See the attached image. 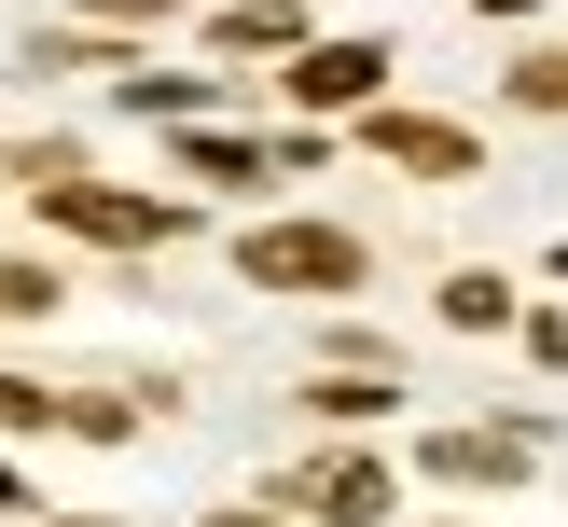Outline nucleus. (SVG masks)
Segmentation results:
<instances>
[{
	"label": "nucleus",
	"mask_w": 568,
	"mask_h": 527,
	"mask_svg": "<svg viewBox=\"0 0 568 527\" xmlns=\"http://www.w3.org/2000/svg\"><path fill=\"white\" fill-rule=\"evenodd\" d=\"M375 70H388L375 42H320V55H292V98L305 111H347V98H375Z\"/></svg>",
	"instance_id": "obj_5"
},
{
	"label": "nucleus",
	"mask_w": 568,
	"mask_h": 527,
	"mask_svg": "<svg viewBox=\"0 0 568 527\" xmlns=\"http://www.w3.org/2000/svg\"><path fill=\"white\" fill-rule=\"evenodd\" d=\"M42 209H55V222H83V236H111V250H153V236H166V209H139V194H98L83 166H70V181H42Z\"/></svg>",
	"instance_id": "obj_3"
},
{
	"label": "nucleus",
	"mask_w": 568,
	"mask_h": 527,
	"mask_svg": "<svg viewBox=\"0 0 568 527\" xmlns=\"http://www.w3.org/2000/svg\"><path fill=\"white\" fill-rule=\"evenodd\" d=\"M98 14H166V0H98Z\"/></svg>",
	"instance_id": "obj_12"
},
{
	"label": "nucleus",
	"mask_w": 568,
	"mask_h": 527,
	"mask_svg": "<svg viewBox=\"0 0 568 527\" xmlns=\"http://www.w3.org/2000/svg\"><path fill=\"white\" fill-rule=\"evenodd\" d=\"M222 42H236V55H264V42H292V0H250V14H222Z\"/></svg>",
	"instance_id": "obj_9"
},
{
	"label": "nucleus",
	"mask_w": 568,
	"mask_h": 527,
	"mask_svg": "<svg viewBox=\"0 0 568 527\" xmlns=\"http://www.w3.org/2000/svg\"><path fill=\"white\" fill-rule=\"evenodd\" d=\"M42 416H70V403H42L28 375H0V430H42Z\"/></svg>",
	"instance_id": "obj_11"
},
{
	"label": "nucleus",
	"mask_w": 568,
	"mask_h": 527,
	"mask_svg": "<svg viewBox=\"0 0 568 527\" xmlns=\"http://www.w3.org/2000/svg\"><path fill=\"white\" fill-rule=\"evenodd\" d=\"M292 514L375 527V514H388V458H361V444H333V458H305V472H292Z\"/></svg>",
	"instance_id": "obj_2"
},
{
	"label": "nucleus",
	"mask_w": 568,
	"mask_h": 527,
	"mask_svg": "<svg viewBox=\"0 0 568 527\" xmlns=\"http://www.w3.org/2000/svg\"><path fill=\"white\" fill-rule=\"evenodd\" d=\"M209 527H277V514H209Z\"/></svg>",
	"instance_id": "obj_13"
},
{
	"label": "nucleus",
	"mask_w": 568,
	"mask_h": 527,
	"mask_svg": "<svg viewBox=\"0 0 568 527\" xmlns=\"http://www.w3.org/2000/svg\"><path fill=\"white\" fill-rule=\"evenodd\" d=\"M375 153H388V166H430V181H458L471 139H458V125H430V111H375Z\"/></svg>",
	"instance_id": "obj_6"
},
{
	"label": "nucleus",
	"mask_w": 568,
	"mask_h": 527,
	"mask_svg": "<svg viewBox=\"0 0 568 527\" xmlns=\"http://www.w3.org/2000/svg\"><path fill=\"white\" fill-rule=\"evenodd\" d=\"M0 320H55V264H0Z\"/></svg>",
	"instance_id": "obj_8"
},
{
	"label": "nucleus",
	"mask_w": 568,
	"mask_h": 527,
	"mask_svg": "<svg viewBox=\"0 0 568 527\" xmlns=\"http://www.w3.org/2000/svg\"><path fill=\"white\" fill-rule=\"evenodd\" d=\"M514 98H527V111H568V55H527V70H514Z\"/></svg>",
	"instance_id": "obj_10"
},
{
	"label": "nucleus",
	"mask_w": 568,
	"mask_h": 527,
	"mask_svg": "<svg viewBox=\"0 0 568 527\" xmlns=\"http://www.w3.org/2000/svg\"><path fill=\"white\" fill-rule=\"evenodd\" d=\"M444 320H458V333H499V320H514V292H499V277H458V292H444Z\"/></svg>",
	"instance_id": "obj_7"
},
{
	"label": "nucleus",
	"mask_w": 568,
	"mask_h": 527,
	"mask_svg": "<svg viewBox=\"0 0 568 527\" xmlns=\"http://www.w3.org/2000/svg\"><path fill=\"white\" fill-rule=\"evenodd\" d=\"M250 277H264V292H347L361 236H333V222H264V236H250Z\"/></svg>",
	"instance_id": "obj_1"
},
{
	"label": "nucleus",
	"mask_w": 568,
	"mask_h": 527,
	"mask_svg": "<svg viewBox=\"0 0 568 527\" xmlns=\"http://www.w3.org/2000/svg\"><path fill=\"white\" fill-rule=\"evenodd\" d=\"M527 458H541V430H430V472H444V486H514Z\"/></svg>",
	"instance_id": "obj_4"
}]
</instances>
